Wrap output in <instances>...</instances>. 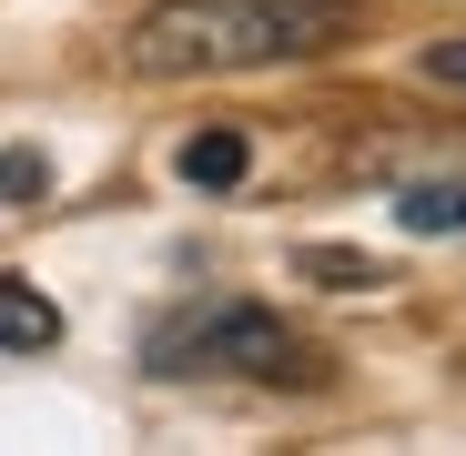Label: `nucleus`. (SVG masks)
Wrapping results in <instances>:
<instances>
[{"label":"nucleus","instance_id":"nucleus-6","mask_svg":"<svg viewBox=\"0 0 466 456\" xmlns=\"http://www.w3.org/2000/svg\"><path fill=\"white\" fill-rule=\"evenodd\" d=\"M315 284H335V294H365V284H385V264H365V254H345V244H304L294 254Z\"/></svg>","mask_w":466,"mask_h":456},{"label":"nucleus","instance_id":"nucleus-4","mask_svg":"<svg viewBox=\"0 0 466 456\" xmlns=\"http://www.w3.org/2000/svg\"><path fill=\"white\" fill-rule=\"evenodd\" d=\"M244 173H254V142H244V132H193V142H183V183L223 193V183H244Z\"/></svg>","mask_w":466,"mask_h":456},{"label":"nucleus","instance_id":"nucleus-5","mask_svg":"<svg viewBox=\"0 0 466 456\" xmlns=\"http://www.w3.org/2000/svg\"><path fill=\"white\" fill-rule=\"evenodd\" d=\"M396 223H406V234H466V183H406L396 193Z\"/></svg>","mask_w":466,"mask_h":456},{"label":"nucleus","instance_id":"nucleus-1","mask_svg":"<svg viewBox=\"0 0 466 456\" xmlns=\"http://www.w3.org/2000/svg\"><path fill=\"white\" fill-rule=\"evenodd\" d=\"M355 21V0H163L132 21V71L152 82H213V71L315 61Z\"/></svg>","mask_w":466,"mask_h":456},{"label":"nucleus","instance_id":"nucleus-8","mask_svg":"<svg viewBox=\"0 0 466 456\" xmlns=\"http://www.w3.org/2000/svg\"><path fill=\"white\" fill-rule=\"evenodd\" d=\"M426 82H446V92H466V41H436V51H426Z\"/></svg>","mask_w":466,"mask_h":456},{"label":"nucleus","instance_id":"nucleus-7","mask_svg":"<svg viewBox=\"0 0 466 456\" xmlns=\"http://www.w3.org/2000/svg\"><path fill=\"white\" fill-rule=\"evenodd\" d=\"M0 193H11V203H41V193H51V163H41V152H0Z\"/></svg>","mask_w":466,"mask_h":456},{"label":"nucleus","instance_id":"nucleus-3","mask_svg":"<svg viewBox=\"0 0 466 456\" xmlns=\"http://www.w3.org/2000/svg\"><path fill=\"white\" fill-rule=\"evenodd\" d=\"M0 345H11V355H51V345H61L51 294H31L21 274H0Z\"/></svg>","mask_w":466,"mask_h":456},{"label":"nucleus","instance_id":"nucleus-2","mask_svg":"<svg viewBox=\"0 0 466 456\" xmlns=\"http://www.w3.org/2000/svg\"><path fill=\"white\" fill-rule=\"evenodd\" d=\"M142 365L152 375H244V386H325V355L304 345L274 304H244V294L173 304V315L142 335Z\"/></svg>","mask_w":466,"mask_h":456}]
</instances>
